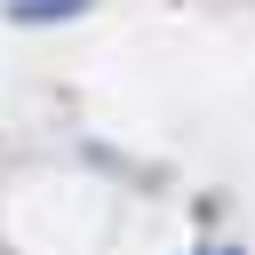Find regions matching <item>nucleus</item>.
Wrapping results in <instances>:
<instances>
[{"instance_id":"f257e3e1","label":"nucleus","mask_w":255,"mask_h":255,"mask_svg":"<svg viewBox=\"0 0 255 255\" xmlns=\"http://www.w3.org/2000/svg\"><path fill=\"white\" fill-rule=\"evenodd\" d=\"M88 0H8V16L16 24H56V16H80Z\"/></svg>"}]
</instances>
